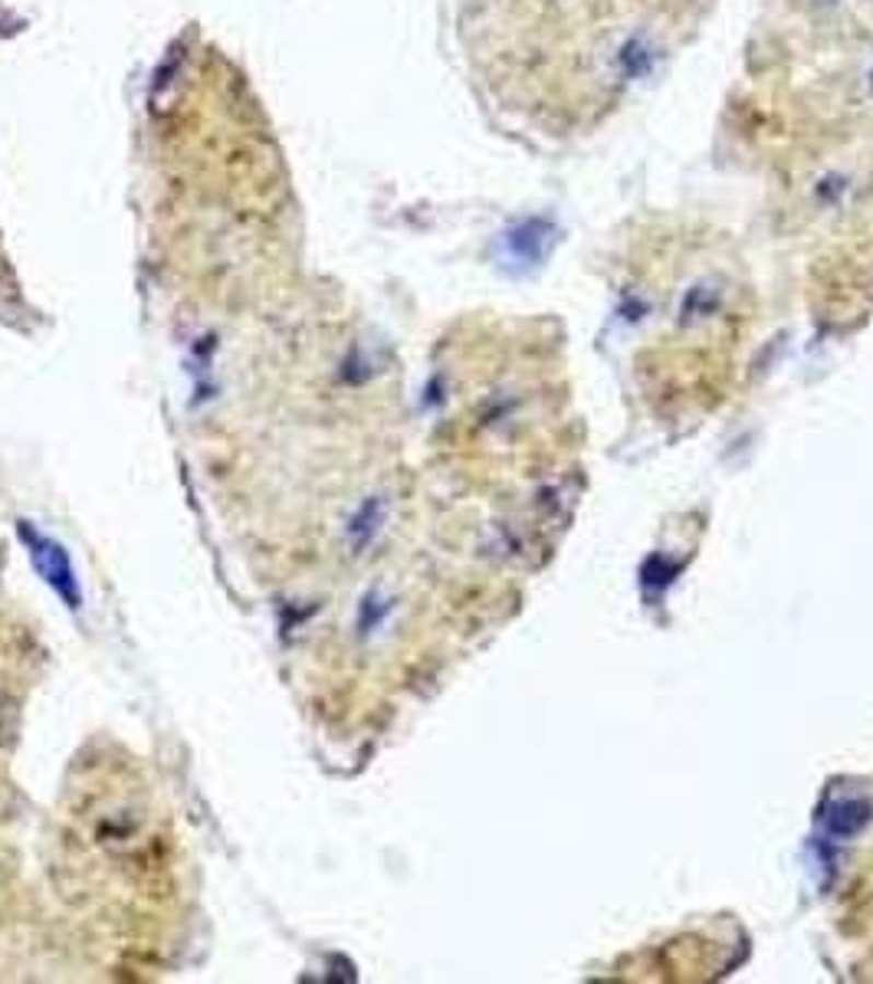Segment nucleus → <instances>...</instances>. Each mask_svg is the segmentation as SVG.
<instances>
[{"instance_id": "f257e3e1", "label": "nucleus", "mask_w": 873, "mask_h": 984, "mask_svg": "<svg viewBox=\"0 0 873 984\" xmlns=\"http://www.w3.org/2000/svg\"><path fill=\"white\" fill-rule=\"evenodd\" d=\"M719 131L811 289L873 305V0H758Z\"/></svg>"}, {"instance_id": "f03ea898", "label": "nucleus", "mask_w": 873, "mask_h": 984, "mask_svg": "<svg viewBox=\"0 0 873 984\" xmlns=\"http://www.w3.org/2000/svg\"><path fill=\"white\" fill-rule=\"evenodd\" d=\"M719 0H463L476 72L532 141L564 148L610 125L709 23Z\"/></svg>"}]
</instances>
